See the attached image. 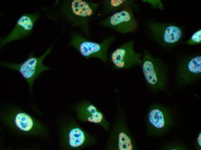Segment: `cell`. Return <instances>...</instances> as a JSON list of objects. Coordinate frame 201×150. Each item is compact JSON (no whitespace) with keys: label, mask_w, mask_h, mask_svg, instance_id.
Listing matches in <instances>:
<instances>
[{"label":"cell","mask_w":201,"mask_h":150,"mask_svg":"<svg viewBox=\"0 0 201 150\" xmlns=\"http://www.w3.org/2000/svg\"><path fill=\"white\" fill-rule=\"evenodd\" d=\"M41 16L37 12L32 13H24L21 15L9 33L0 39V49L11 42L29 36L32 33L35 24Z\"/></svg>","instance_id":"cell-11"},{"label":"cell","mask_w":201,"mask_h":150,"mask_svg":"<svg viewBox=\"0 0 201 150\" xmlns=\"http://www.w3.org/2000/svg\"><path fill=\"white\" fill-rule=\"evenodd\" d=\"M147 132L149 135L159 136L165 134L174 123L169 110L159 104H153L149 107L146 117Z\"/></svg>","instance_id":"cell-8"},{"label":"cell","mask_w":201,"mask_h":150,"mask_svg":"<svg viewBox=\"0 0 201 150\" xmlns=\"http://www.w3.org/2000/svg\"><path fill=\"white\" fill-rule=\"evenodd\" d=\"M85 140V136L83 131L80 129L75 128L72 129L68 134L69 145L75 148L82 145Z\"/></svg>","instance_id":"cell-15"},{"label":"cell","mask_w":201,"mask_h":150,"mask_svg":"<svg viewBox=\"0 0 201 150\" xmlns=\"http://www.w3.org/2000/svg\"><path fill=\"white\" fill-rule=\"evenodd\" d=\"M1 120L11 129L26 136L41 137L44 127L39 121L17 106L6 104L2 108Z\"/></svg>","instance_id":"cell-2"},{"label":"cell","mask_w":201,"mask_h":150,"mask_svg":"<svg viewBox=\"0 0 201 150\" xmlns=\"http://www.w3.org/2000/svg\"><path fill=\"white\" fill-rule=\"evenodd\" d=\"M196 147L198 150H201V133L200 131L198 134L196 138Z\"/></svg>","instance_id":"cell-19"},{"label":"cell","mask_w":201,"mask_h":150,"mask_svg":"<svg viewBox=\"0 0 201 150\" xmlns=\"http://www.w3.org/2000/svg\"><path fill=\"white\" fill-rule=\"evenodd\" d=\"M135 10L126 9L115 12L99 22L104 27L111 29L121 34L134 32L139 24L134 14Z\"/></svg>","instance_id":"cell-9"},{"label":"cell","mask_w":201,"mask_h":150,"mask_svg":"<svg viewBox=\"0 0 201 150\" xmlns=\"http://www.w3.org/2000/svg\"><path fill=\"white\" fill-rule=\"evenodd\" d=\"M142 73L148 88L154 92L165 90L168 82V68L161 59L144 51L140 64Z\"/></svg>","instance_id":"cell-3"},{"label":"cell","mask_w":201,"mask_h":150,"mask_svg":"<svg viewBox=\"0 0 201 150\" xmlns=\"http://www.w3.org/2000/svg\"><path fill=\"white\" fill-rule=\"evenodd\" d=\"M100 7L98 15L101 17H106L116 12L126 9H131L136 11L139 8L136 1L133 0H105L99 2Z\"/></svg>","instance_id":"cell-13"},{"label":"cell","mask_w":201,"mask_h":150,"mask_svg":"<svg viewBox=\"0 0 201 150\" xmlns=\"http://www.w3.org/2000/svg\"><path fill=\"white\" fill-rule=\"evenodd\" d=\"M99 3L87 0H65L60 2L58 12L70 27L79 29L90 39V23L100 8Z\"/></svg>","instance_id":"cell-1"},{"label":"cell","mask_w":201,"mask_h":150,"mask_svg":"<svg viewBox=\"0 0 201 150\" xmlns=\"http://www.w3.org/2000/svg\"><path fill=\"white\" fill-rule=\"evenodd\" d=\"M143 3H147L150 5L152 7L163 10L164 6L161 0H143Z\"/></svg>","instance_id":"cell-18"},{"label":"cell","mask_w":201,"mask_h":150,"mask_svg":"<svg viewBox=\"0 0 201 150\" xmlns=\"http://www.w3.org/2000/svg\"><path fill=\"white\" fill-rule=\"evenodd\" d=\"M189 46L199 45L201 43V29H199L194 32L190 38L182 42Z\"/></svg>","instance_id":"cell-16"},{"label":"cell","mask_w":201,"mask_h":150,"mask_svg":"<svg viewBox=\"0 0 201 150\" xmlns=\"http://www.w3.org/2000/svg\"><path fill=\"white\" fill-rule=\"evenodd\" d=\"M163 150H187V148L183 145L177 143H171L165 145L162 148Z\"/></svg>","instance_id":"cell-17"},{"label":"cell","mask_w":201,"mask_h":150,"mask_svg":"<svg viewBox=\"0 0 201 150\" xmlns=\"http://www.w3.org/2000/svg\"><path fill=\"white\" fill-rule=\"evenodd\" d=\"M135 41L132 39L124 43L113 50L108 59L116 70L127 69L140 65L142 54L134 48Z\"/></svg>","instance_id":"cell-10"},{"label":"cell","mask_w":201,"mask_h":150,"mask_svg":"<svg viewBox=\"0 0 201 150\" xmlns=\"http://www.w3.org/2000/svg\"><path fill=\"white\" fill-rule=\"evenodd\" d=\"M53 46V44H52L42 55L39 57L36 56L34 52L31 51L27 58L21 63L1 61L0 66L18 72L27 83L30 95H32L35 80L39 77L43 72L51 69V68L45 65L43 61L51 52Z\"/></svg>","instance_id":"cell-4"},{"label":"cell","mask_w":201,"mask_h":150,"mask_svg":"<svg viewBox=\"0 0 201 150\" xmlns=\"http://www.w3.org/2000/svg\"><path fill=\"white\" fill-rule=\"evenodd\" d=\"M84 105L89 114L87 118V121L95 124H102L104 121V116L97 107L94 105L90 103H86Z\"/></svg>","instance_id":"cell-14"},{"label":"cell","mask_w":201,"mask_h":150,"mask_svg":"<svg viewBox=\"0 0 201 150\" xmlns=\"http://www.w3.org/2000/svg\"><path fill=\"white\" fill-rule=\"evenodd\" d=\"M70 38L69 45L86 60L95 58L108 64V51L116 40L114 35L109 36L97 42L90 40L80 33L73 32L70 33Z\"/></svg>","instance_id":"cell-5"},{"label":"cell","mask_w":201,"mask_h":150,"mask_svg":"<svg viewBox=\"0 0 201 150\" xmlns=\"http://www.w3.org/2000/svg\"><path fill=\"white\" fill-rule=\"evenodd\" d=\"M146 27L151 38L164 49L176 47L181 42L185 36L183 28L172 23L151 20L147 22Z\"/></svg>","instance_id":"cell-6"},{"label":"cell","mask_w":201,"mask_h":150,"mask_svg":"<svg viewBox=\"0 0 201 150\" xmlns=\"http://www.w3.org/2000/svg\"><path fill=\"white\" fill-rule=\"evenodd\" d=\"M201 78V55L200 52L186 55L177 64L175 79L177 86L184 87L194 84Z\"/></svg>","instance_id":"cell-7"},{"label":"cell","mask_w":201,"mask_h":150,"mask_svg":"<svg viewBox=\"0 0 201 150\" xmlns=\"http://www.w3.org/2000/svg\"><path fill=\"white\" fill-rule=\"evenodd\" d=\"M111 136L112 149L115 150H134V139L128 127L122 112L119 115L115 121Z\"/></svg>","instance_id":"cell-12"}]
</instances>
